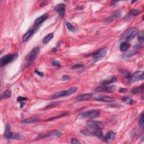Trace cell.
<instances>
[{
	"label": "cell",
	"mask_w": 144,
	"mask_h": 144,
	"mask_svg": "<svg viewBox=\"0 0 144 144\" xmlns=\"http://www.w3.org/2000/svg\"><path fill=\"white\" fill-rule=\"evenodd\" d=\"M138 34V30L135 27L129 28L123 33L121 37V41L122 42H128L133 39Z\"/></svg>",
	"instance_id": "obj_1"
},
{
	"label": "cell",
	"mask_w": 144,
	"mask_h": 144,
	"mask_svg": "<svg viewBox=\"0 0 144 144\" xmlns=\"http://www.w3.org/2000/svg\"><path fill=\"white\" fill-rule=\"evenodd\" d=\"M78 90V89L76 87H70V89L65 91H61L57 92L56 93H54V94L51 96L52 99H56L58 98H62V97H66L69 96L70 95L73 94L75 92H76Z\"/></svg>",
	"instance_id": "obj_2"
},
{
	"label": "cell",
	"mask_w": 144,
	"mask_h": 144,
	"mask_svg": "<svg viewBox=\"0 0 144 144\" xmlns=\"http://www.w3.org/2000/svg\"><path fill=\"white\" fill-rule=\"evenodd\" d=\"M100 111L96 109H91L87 111L82 112L79 114V117L81 118H96L100 116Z\"/></svg>",
	"instance_id": "obj_3"
},
{
	"label": "cell",
	"mask_w": 144,
	"mask_h": 144,
	"mask_svg": "<svg viewBox=\"0 0 144 144\" xmlns=\"http://www.w3.org/2000/svg\"><path fill=\"white\" fill-rule=\"evenodd\" d=\"M4 137L7 140H9L10 139H17L20 140L23 138L21 134L19 133H17L15 132H12L10 130V125L7 124L5 129V132L4 134Z\"/></svg>",
	"instance_id": "obj_4"
},
{
	"label": "cell",
	"mask_w": 144,
	"mask_h": 144,
	"mask_svg": "<svg viewBox=\"0 0 144 144\" xmlns=\"http://www.w3.org/2000/svg\"><path fill=\"white\" fill-rule=\"evenodd\" d=\"M18 57V54H9L7 55L4 56L2 57H1V60H0V65L1 67L8 64L14 61L16 58Z\"/></svg>",
	"instance_id": "obj_5"
},
{
	"label": "cell",
	"mask_w": 144,
	"mask_h": 144,
	"mask_svg": "<svg viewBox=\"0 0 144 144\" xmlns=\"http://www.w3.org/2000/svg\"><path fill=\"white\" fill-rule=\"evenodd\" d=\"M40 52V48L39 47H36L32 50L25 57V60L28 62H31L36 59Z\"/></svg>",
	"instance_id": "obj_6"
},
{
	"label": "cell",
	"mask_w": 144,
	"mask_h": 144,
	"mask_svg": "<svg viewBox=\"0 0 144 144\" xmlns=\"http://www.w3.org/2000/svg\"><path fill=\"white\" fill-rule=\"evenodd\" d=\"M107 51V48H102V49L100 50V51H98V52H95V54L93 56V63H96L99 61L101 60L102 59H104L106 55Z\"/></svg>",
	"instance_id": "obj_7"
},
{
	"label": "cell",
	"mask_w": 144,
	"mask_h": 144,
	"mask_svg": "<svg viewBox=\"0 0 144 144\" xmlns=\"http://www.w3.org/2000/svg\"><path fill=\"white\" fill-rule=\"evenodd\" d=\"M61 136V132L59 131L55 130V131H52L44 133H42L37 136L35 138V140H38L41 139H43V138H47L48 137H51V136H56V137H60Z\"/></svg>",
	"instance_id": "obj_8"
},
{
	"label": "cell",
	"mask_w": 144,
	"mask_h": 144,
	"mask_svg": "<svg viewBox=\"0 0 144 144\" xmlns=\"http://www.w3.org/2000/svg\"><path fill=\"white\" fill-rule=\"evenodd\" d=\"M130 79L131 82L143 81L144 79V72L143 71H136L131 75V77Z\"/></svg>",
	"instance_id": "obj_9"
},
{
	"label": "cell",
	"mask_w": 144,
	"mask_h": 144,
	"mask_svg": "<svg viewBox=\"0 0 144 144\" xmlns=\"http://www.w3.org/2000/svg\"><path fill=\"white\" fill-rule=\"evenodd\" d=\"M87 126L89 128L93 129V130H96V129L99 128L102 129L103 127V124L102 122L99 121H89L87 122Z\"/></svg>",
	"instance_id": "obj_10"
},
{
	"label": "cell",
	"mask_w": 144,
	"mask_h": 144,
	"mask_svg": "<svg viewBox=\"0 0 144 144\" xmlns=\"http://www.w3.org/2000/svg\"><path fill=\"white\" fill-rule=\"evenodd\" d=\"M48 18V14H44L41 16L40 17L37 18L34 22V27L35 29H38L41 27L43 23Z\"/></svg>",
	"instance_id": "obj_11"
},
{
	"label": "cell",
	"mask_w": 144,
	"mask_h": 144,
	"mask_svg": "<svg viewBox=\"0 0 144 144\" xmlns=\"http://www.w3.org/2000/svg\"><path fill=\"white\" fill-rule=\"evenodd\" d=\"M115 135H116L114 131H113L111 130L109 131L106 133L105 136V137H104V140L105 141L106 143H110L114 140V138L115 137Z\"/></svg>",
	"instance_id": "obj_12"
},
{
	"label": "cell",
	"mask_w": 144,
	"mask_h": 144,
	"mask_svg": "<svg viewBox=\"0 0 144 144\" xmlns=\"http://www.w3.org/2000/svg\"><path fill=\"white\" fill-rule=\"evenodd\" d=\"M121 16V11L119 10H117L111 14L109 18H108L105 20V23H110L111 22L114 21L116 19H118Z\"/></svg>",
	"instance_id": "obj_13"
},
{
	"label": "cell",
	"mask_w": 144,
	"mask_h": 144,
	"mask_svg": "<svg viewBox=\"0 0 144 144\" xmlns=\"http://www.w3.org/2000/svg\"><path fill=\"white\" fill-rule=\"evenodd\" d=\"M55 10L59 14L60 17H64L65 11V6L64 3H60L57 5L55 7Z\"/></svg>",
	"instance_id": "obj_14"
},
{
	"label": "cell",
	"mask_w": 144,
	"mask_h": 144,
	"mask_svg": "<svg viewBox=\"0 0 144 144\" xmlns=\"http://www.w3.org/2000/svg\"><path fill=\"white\" fill-rule=\"evenodd\" d=\"M93 94L92 93H87L80 95L76 98V100L78 101H87L92 98Z\"/></svg>",
	"instance_id": "obj_15"
},
{
	"label": "cell",
	"mask_w": 144,
	"mask_h": 144,
	"mask_svg": "<svg viewBox=\"0 0 144 144\" xmlns=\"http://www.w3.org/2000/svg\"><path fill=\"white\" fill-rule=\"evenodd\" d=\"M94 100L97 101H100V102H109L114 101L115 100L114 98H111L110 96H101L97 97V98H94Z\"/></svg>",
	"instance_id": "obj_16"
},
{
	"label": "cell",
	"mask_w": 144,
	"mask_h": 144,
	"mask_svg": "<svg viewBox=\"0 0 144 144\" xmlns=\"http://www.w3.org/2000/svg\"><path fill=\"white\" fill-rule=\"evenodd\" d=\"M138 53V51L137 50H131V51H127L126 52H125L124 54H123L122 57L124 59H126V58H130L131 57L133 56L137 55V54Z\"/></svg>",
	"instance_id": "obj_17"
},
{
	"label": "cell",
	"mask_w": 144,
	"mask_h": 144,
	"mask_svg": "<svg viewBox=\"0 0 144 144\" xmlns=\"http://www.w3.org/2000/svg\"><path fill=\"white\" fill-rule=\"evenodd\" d=\"M34 29H31V30H29V31H28L27 32L23 35V42H26V41H28L29 39L32 36L33 34H34Z\"/></svg>",
	"instance_id": "obj_18"
},
{
	"label": "cell",
	"mask_w": 144,
	"mask_h": 144,
	"mask_svg": "<svg viewBox=\"0 0 144 144\" xmlns=\"http://www.w3.org/2000/svg\"><path fill=\"white\" fill-rule=\"evenodd\" d=\"M38 121L39 119L37 118H29L23 120L22 121V123L23 124H31V123L38 122Z\"/></svg>",
	"instance_id": "obj_19"
},
{
	"label": "cell",
	"mask_w": 144,
	"mask_h": 144,
	"mask_svg": "<svg viewBox=\"0 0 144 144\" xmlns=\"http://www.w3.org/2000/svg\"><path fill=\"white\" fill-rule=\"evenodd\" d=\"M130 48V44L128 42H122L120 46V50L122 52H126Z\"/></svg>",
	"instance_id": "obj_20"
},
{
	"label": "cell",
	"mask_w": 144,
	"mask_h": 144,
	"mask_svg": "<svg viewBox=\"0 0 144 144\" xmlns=\"http://www.w3.org/2000/svg\"><path fill=\"white\" fill-rule=\"evenodd\" d=\"M93 134L97 137H98L100 139H104V135L102 133V132L101 131V129L99 128L96 130H94V131L93 132Z\"/></svg>",
	"instance_id": "obj_21"
},
{
	"label": "cell",
	"mask_w": 144,
	"mask_h": 144,
	"mask_svg": "<svg viewBox=\"0 0 144 144\" xmlns=\"http://www.w3.org/2000/svg\"><path fill=\"white\" fill-rule=\"evenodd\" d=\"M53 38H54V33H50V34L47 35L44 38V40H43V41H42L43 44H47Z\"/></svg>",
	"instance_id": "obj_22"
},
{
	"label": "cell",
	"mask_w": 144,
	"mask_h": 144,
	"mask_svg": "<svg viewBox=\"0 0 144 144\" xmlns=\"http://www.w3.org/2000/svg\"><path fill=\"white\" fill-rule=\"evenodd\" d=\"M144 90V85H141V86L139 87H134L133 89H132L131 92L133 94H137V93H139L140 92H142Z\"/></svg>",
	"instance_id": "obj_23"
},
{
	"label": "cell",
	"mask_w": 144,
	"mask_h": 144,
	"mask_svg": "<svg viewBox=\"0 0 144 144\" xmlns=\"http://www.w3.org/2000/svg\"><path fill=\"white\" fill-rule=\"evenodd\" d=\"M117 81V79L115 77H112L111 79H110L109 80H106V81H104L102 82V85H105V86H107V85H109L110 84H112L114 82Z\"/></svg>",
	"instance_id": "obj_24"
},
{
	"label": "cell",
	"mask_w": 144,
	"mask_h": 144,
	"mask_svg": "<svg viewBox=\"0 0 144 144\" xmlns=\"http://www.w3.org/2000/svg\"><path fill=\"white\" fill-rule=\"evenodd\" d=\"M122 101L124 103L128 105H132L134 102V100L131 98H130V97H124V98H123L122 99Z\"/></svg>",
	"instance_id": "obj_25"
},
{
	"label": "cell",
	"mask_w": 144,
	"mask_h": 144,
	"mask_svg": "<svg viewBox=\"0 0 144 144\" xmlns=\"http://www.w3.org/2000/svg\"><path fill=\"white\" fill-rule=\"evenodd\" d=\"M11 96V91L9 90V89H7V90L5 91L4 92L2 93L1 98V99H7V98H10Z\"/></svg>",
	"instance_id": "obj_26"
},
{
	"label": "cell",
	"mask_w": 144,
	"mask_h": 144,
	"mask_svg": "<svg viewBox=\"0 0 144 144\" xmlns=\"http://www.w3.org/2000/svg\"><path fill=\"white\" fill-rule=\"evenodd\" d=\"M115 90V86L114 85L113 86H105V91L106 92L109 93H113Z\"/></svg>",
	"instance_id": "obj_27"
},
{
	"label": "cell",
	"mask_w": 144,
	"mask_h": 144,
	"mask_svg": "<svg viewBox=\"0 0 144 144\" xmlns=\"http://www.w3.org/2000/svg\"><path fill=\"white\" fill-rule=\"evenodd\" d=\"M65 25H66L67 28H68L70 32H74L76 31L75 28H74V26L72 24L69 23V22H66V23H65Z\"/></svg>",
	"instance_id": "obj_28"
},
{
	"label": "cell",
	"mask_w": 144,
	"mask_h": 144,
	"mask_svg": "<svg viewBox=\"0 0 144 144\" xmlns=\"http://www.w3.org/2000/svg\"><path fill=\"white\" fill-rule=\"evenodd\" d=\"M120 73L125 78H127V79H130L131 77V74L128 71L125 70H122Z\"/></svg>",
	"instance_id": "obj_29"
},
{
	"label": "cell",
	"mask_w": 144,
	"mask_h": 144,
	"mask_svg": "<svg viewBox=\"0 0 144 144\" xmlns=\"http://www.w3.org/2000/svg\"><path fill=\"white\" fill-rule=\"evenodd\" d=\"M67 114L68 113H66V112H65V113H63V114H61V115H60L59 116H57V117H52L51 118H49L48 119H47L46 121H52V120H55V119H58V118H61V117H63L65 116L66 115H67Z\"/></svg>",
	"instance_id": "obj_30"
},
{
	"label": "cell",
	"mask_w": 144,
	"mask_h": 144,
	"mask_svg": "<svg viewBox=\"0 0 144 144\" xmlns=\"http://www.w3.org/2000/svg\"><path fill=\"white\" fill-rule=\"evenodd\" d=\"M83 66H84L83 64H77L74 65L73 66L71 67V69L75 70V69H78L83 68Z\"/></svg>",
	"instance_id": "obj_31"
},
{
	"label": "cell",
	"mask_w": 144,
	"mask_h": 144,
	"mask_svg": "<svg viewBox=\"0 0 144 144\" xmlns=\"http://www.w3.org/2000/svg\"><path fill=\"white\" fill-rule=\"evenodd\" d=\"M144 114L143 113L140 116V118L139 119V121H138V126L140 127H143L144 126Z\"/></svg>",
	"instance_id": "obj_32"
},
{
	"label": "cell",
	"mask_w": 144,
	"mask_h": 144,
	"mask_svg": "<svg viewBox=\"0 0 144 144\" xmlns=\"http://www.w3.org/2000/svg\"><path fill=\"white\" fill-rule=\"evenodd\" d=\"M104 89H105V86L104 85L100 86H99V87L96 88V89H95V91H96V92H104Z\"/></svg>",
	"instance_id": "obj_33"
},
{
	"label": "cell",
	"mask_w": 144,
	"mask_h": 144,
	"mask_svg": "<svg viewBox=\"0 0 144 144\" xmlns=\"http://www.w3.org/2000/svg\"><path fill=\"white\" fill-rule=\"evenodd\" d=\"M140 11L138 10H136V9H132L131 11H130L131 15H132L133 16H137L139 14Z\"/></svg>",
	"instance_id": "obj_34"
},
{
	"label": "cell",
	"mask_w": 144,
	"mask_h": 144,
	"mask_svg": "<svg viewBox=\"0 0 144 144\" xmlns=\"http://www.w3.org/2000/svg\"><path fill=\"white\" fill-rule=\"evenodd\" d=\"M59 104V102H53V103H51L50 104H48V105H47L46 106L45 108H50L52 107H54V106H56L57 105Z\"/></svg>",
	"instance_id": "obj_35"
},
{
	"label": "cell",
	"mask_w": 144,
	"mask_h": 144,
	"mask_svg": "<svg viewBox=\"0 0 144 144\" xmlns=\"http://www.w3.org/2000/svg\"><path fill=\"white\" fill-rule=\"evenodd\" d=\"M51 63H52V64L55 66H57V67H60L61 66L60 63L59 61H57V60H54L52 61Z\"/></svg>",
	"instance_id": "obj_36"
},
{
	"label": "cell",
	"mask_w": 144,
	"mask_h": 144,
	"mask_svg": "<svg viewBox=\"0 0 144 144\" xmlns=\"http://www.w3.org/2000/svg\"><path fill=\"white\" fill-rule=\"evenodd\" d=\"M138 40L141 43L143 42L144 41V33L143 31H141L140 32V34L138 35Z\"/></svg>",
	"instance_id": "obj_37"
},
{
	"label": "cell",
	"mask_w": 144,
	"mask_h": 144,
	"mask_svg": "<svg viewBox=\"0 0 144 144\" xmlns=\"http://www.w3.org/2000/svg\"><path fill=\"white\" fill-rule=\"evenodd\" d=\"M28 100L27 98H25V97H22V96H19L17 98V101H19L20 102H24L25 101H27Z\"/></svg>",
	"instance_id": "obj_38"
},
{
	"label": "cell",
	"mask_w": 144,
	"mask_h": 144,
	"mask_svg": "<svg viewBox=\"0 0 144 144\" xmlns=\"http://www.w3.org/2000/svg\"><path fill=\"white\" fill-rule=\"evenodd\" d=\"M81 132L82 134H84L85 136H89L91 134L90 132H89V131L86 130H82L81 131Z\"/></svg>",
	"instance_id": "obj_39"
},
{
	"label": "cell",
	"mask_w": 144,
	"mask_h": 144,
	"mask_svg": "<svg viewBox=\"0 0 144 144\" xmlns=\"http://www.w3.org/2000/svg\"><path fill=\"white\" fill-rule=\"evenodd\" d=\"M71 143L72 144H80V141L77 138H72L71 140Z\"/></svg>",
	"instance_id": "obj_40"
},
{
	"label": "cell",
	"mask_w": 144,
	"mask_h": 144,
	"mask_svg": "<svg viewBox=\"0 0 144 144\" xmlns=\"http://www.w3.org/2000/svg\"><path fill=\"white\" fill-rule=\"evenodd\" d=\"M70 79V77L68 76L64 75L62 77V79L64 80V81H66V80H69Z\"/></svg>",
	"instance_id": "obj_41"
},
{
	"label": "cell",
	"mask_w": 144,
	"mask_h": 144,
	"mask_svg": "<svg viewBox=\"0 0 144 144\" xmlns=\"http://www.w3.org/2000/svg\"><path fill=\"white\" fill-rule=\"evenodd\" d=\"M127 91V89H124V88H121L119 89V92L120 93H125Z\"/></svg>",
	"instance_id": "obj_42"
},
{
	"label": "cell",
	"mask_w": 144,
	"mask_h": 144,
	"mask_svg": "<svg viewBox=\"0 0 144 144\" xmlns=\"http://www.w3.org/2000/svg\"><path fill=\"white\" fill-rule=\"evenodd\" d=\"M35 73L37 74V75H38L40 77H43L44 75V73H42L41 72H39V71L37 70H35Z\"/></svg>",
	"instance_id": "obj_43"
},
{
	"label": "cell",
	"mask_w": 144,
	"mask_h": 144,
	"mask_svg": "<svg viewBox=\"0 0 144 144\" xmlns=\"http://www.w3.org/2000/svg\"><path fill=\"white\" fill-rule=\"evenodd\" d=\"M142 44H137L136 46H134L133 47L135 48V49H139V48L142 47Z\"/></svg>",
	"instance_id": "obj_44"
},
{
	"label": "cell",
	"mask_w": 144,
	"mask_h": 144,
	"mask_svg": "<svg viewBox=\"0 0 144 144\" xmlns=\"http://www.w3.org/2000/svg\"><path fill=\"white\" fill-rule=\"evenodd\" d=\"M57 51V48H53L52 49V52H56Z\"/></svg>",
	"instance_id": "obj_45"
}]
</instances>
